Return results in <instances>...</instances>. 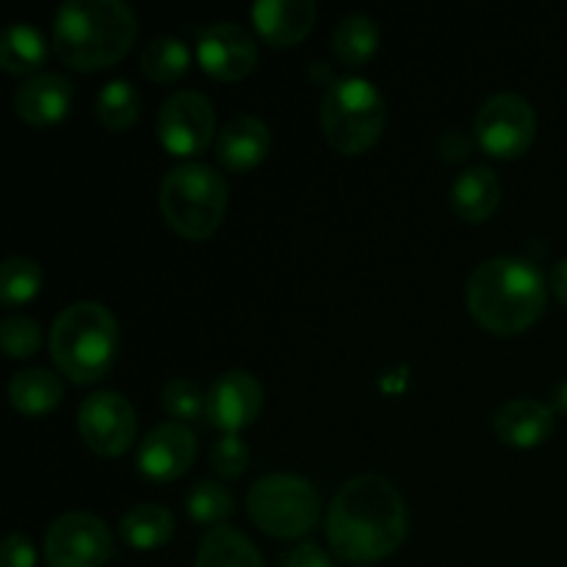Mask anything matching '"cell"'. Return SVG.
I'll use <instances>...</instances> for the list:
<instances>
[{
	"instance_id": "cell-1",
	"label": "cell",
	"mask_w": 567,
	"mask_h": 567,
	"mask_svg": "<svg viewBox=\"0 0 567 567\" xmlns=\"http://www.w3.org/2000/svg\"><path fill=\"white\" fill-rule=\"evenodd\" d=\"M408 535V507L388 476L358 474L343 482L327 509V540L349 563H371L396 551Z\"/></svg>"
},
{
	"instance_id": "cell-2",
	"label": "cell",
	"mask_w": 567,
	"mask_h": 567,
	"mask_svg": "<svg viewBox=\"0 0 567 567\" xmlns=\"http://www.w3.org/2000/svg\"><path fill=\"white\" fill-rule=\"evenodd\" d=\"M546 291V277L532 260L496 255L471 271L465 302L482 327L509 336L526 330L543 313Z\"/></svg>"
},
{
	"instance_id": "cell-3",
	"label": "cell",
	"mask_w": 567,
	"mask_h": 567,
	"mask_svg": "<svg viewBox=\"0 0 567 567\" xmlns=\"http://www.w3.org/2000/svg\"><path fill=\"white\" fill-rule=\"evenodd\" d=\"M136 14L125 0H64L53 20V44L78 70H100L127 53Z\"/></svg>"
},
{
	"instance_id": "cell-4",
	"label": "cell",
	"mask_w": 567,
	"mask_h": 567,
	"mask_svg": "<svg viewBox=\"0 0 567 567\" xmlns=\"http://www.w3.org/2000/svg\"><path fill=\"white\" fill-rule=\"evenodd\" d=\"M120 324L105 305L81 299L55 316L50 352L59 369L75 382H94L114 365Z\"/></svg>"
},
{
	"instance_id": "cell-5",
	"label": "cell",
	"mask_w": 567,
	"mask_h": 567,
	"mask_svg": "<svg viewBox=\"0 0 567 567\" xmlns=\"http://www.w3.org/2000/svg\"><path fill=\"white\" fill-rule=\"evenodd\" d=\"M161 210L186 238H205L227 210V181L203 161H181L161 181Z\"/></svg>"
},
{
	"instance_id": "cell-6",
	"label": "cell",
	"mask_w": 567,
	"mask_h": 567,
	"mask_svg": "<svg viewBox=\"0 0 567 567\" xmlns=\"http://www.w3.org/2000/svg\"><path fill=\"white\" fill-rule=\"evenodd\" d=\"M327 142L347 155L369 150L385 127V97L369 78L343 75L327 86L321 100Z\"/></svg>"
},
{
	"instance_id": "cell-7",
	"label": "cell",
	"mask_w": 567,
	"mask_h": 567,
	"mask_svg": "<svg viewBox=\"0 0 567 567\" xmlns=\"http://www.w3.org/2000/svg\"><path fill=\"white\" fill-rule=\"evenodd\" d=\"M249 515L275 537H302L316 524L321 509L319 491L310 480L288 471L266 474L249 487Z\"/></svg>"
},
{
	"instance_id": "cell-8",
	"label": "cell",
	"mask_w": 567,
	"mask_h": 567,
	"mask_svg": "<svg viewBox=\"0 0 567 567\" xmlns=\"http://www.w3.org/2000/svg\"><path fill=\"white\" fill-rule=\"evenodd\" d=\"M537 131V114L526 97L515 92H498L482 103L476 114V142L498 158H515L532 144Z\"/></svg>"
},
{
	"instance_id": "cell-9",
	"label": "cell",
	"mask_w": 567,
	"mask_h": 567,
	"mask_svg": "<svg viewBox=\"0 0 567 567\" xmlns=\"http://www.w3.org/2000/svg\"><path fill=\"white\" fill-rule=\"evenodd\" d=\"M109 557V526L86 509L59 515L44 535V559L50 567H100Z\"/></svg>"
},
{
	"instance_id": "cell-10",
	"label": "cell",
	"mask_w": 567,
	"mask_h": 567,
	"mask_svg": "<svg viewBox=\"0 0 567 567\" xmlns=\"http://www.w3.org/2000/svg\"><path fill=\"white\" fill-rule=\"evenodd\" d=\"M158 136L177 155L203 153L216 133V111L197 89H177L158 109Z\"/></svg>"
},
{
	"instance_id": "cell-11",
	"label": "cell",
	"mask_w": 567,
	"mask_h": 567,
	"mask_svg": "<svg viewBox=\"0 0 567 567\" xmlns=\"http://www.w3.org/2000/svg\"><path fill=\"white\" fill-rule=\"evenodd\" d=\"M83 441L97 454H122L136 437V410L120 391L89 393L78 410Z\"/></svg>"
},
{
	"instance_id": "cell-12",
	"label": "cell",
	"mask_w": 567,
	"mask_h": 567,
	"mask_svg": "<svg viewBox=\"0 0 567 567\" xmlns=\"http://www.w3.org/2000/svg\"><path fill=\"white\" fill-rule=\"evenodd\" d=\"M197 59L214 78L238 81L258 64V42L241 22L216 20L197 33Z\"/></svg>"
},
{
	"instance_id": "cell-13",
	"label": "cell",
	"mask_w": 567,
	"mask_h": 567,
	"mask_svg": "<svg viewBox=\"0 0 567 567\" xmlns=\"http://www.w3.org/2000/svg\"><path fill=\"white\" fill-rule=\"evenodd\" d=\"M264 408V388L258 377L244 369H230L208 388V421L225 432H238L252 424Z\"/></svg>"
},
{
	"instance_id": "cell-14",
	"label": "cell",
	"mask_w": 567,
	"mask_h": 567,
	"mask_svg": "<svg viewBox=\"0 0 567 567\" xmlns=\"http://www.w3.org/2000/svg\"><path fill=\"white\" fill-rule=\"evenodd\" d=\"M194 454H197L194 432L181 421H164V424H155L138 443L136 465L150 480L169 482L192 465Z\"/></svg>"
},
{
	"instance_id": "cell-15",
	"label": "cell",
	"mask_w": 567,
	"mask_h": 567,
	"mask_svg": "<svg viewBox=\"0 0 567 567\" xmlns=\"http://www.w3.org/2000/svg\"><path fill=\"white\" fill-rule=\"evenodd\" d=\"M72 81L61 72H37L20 83L14 94V111L31 125H50L66 116L72 105Z\"/></svg>"
},
{
	"instance_id": "cell-16",
	"label": "cell",
	"mask_w": 567,
	"mask_h": 567,
	"mask_svg": "<svg viewBox=\"0 0 567 567\" xmlns=\"http://www.w3.org/2000/svg\"><path fill=\"white\" fill-rule=\"evenodd\" d=\"M493 430H496L498 441L507 446H540L554 430V410L546 402L529 396L509 399L493 415Z\"/></svg>"
},
{
	"instance_id": "cell-17",
	"label": "cell",
	"mask_w": 567,
	"mask_h": 567,
	"mask_svg": "<svg viewBox=\"0 0 567 567\" xmlns=\"http://www.w3.org/2000/svg\"><path fill=\"white\" fill-rule=\"evenodd\" d=\"M271 147V131L258 114H233L216 133V155L230 169H249Z\"/></svg>"
},
{
	"instance_id": "cell-18",
	"label": "cell",
	"mask_w": 567,
	"mask_h": 567,
	"mask_svg": "<svg viewBox=\"0 0 567 567\" xmlns=\"http://www.w3.org/2000/svg\"><path fill=\"white\" fill-rule=\"evenodd\" d=\"M252 20L260 37L271 44H293L313 28V0H258L252 6Z\"/></svg>"
},
{
	"instance_id": "cell-19",
	"label": "cell",
	"mask_w": 567,
	"mask_h": 567,
	"mask_svg": "<svg viewBox=\"0 0 567 567\" xmlns=\"http://www.w3.org/2000/svg\"><path fill=\"white\" fill-rule=\"evenodd\" d=\"M502 199V181L487 164L465 166L452 183V205L463 219L482 221L496 210Z\"/></svg>"
},
{
	"instance_id": "cell-20",
	"label": "cell",
	"mask_w": 567,
	"mask_h": 567,
	"mask_svg": "<svg viewBox=\"0 0 567 567\" xmlns=\"http://www.w3.org/2000/svg\"><path fill=\"white\" fill-rule=\"evenodd\" d=\"M194 567H264V557L244 532L219 524L199 540Z\"/></svg>"
},
{
	"instance_id": "cell-21",
	"label": "cell",
	"mask_w": 567,
	"mask_h": 567,
	"mask_svg": "<svg viewBox=\"0 0 567 567\" xmlns=\"http://www.w3.org/2000/svg\"><path fill=\"white\" fill-rule=\"evenodd\" d=\"M48 59V39L31 22H9L0 33V64L17 75H37L39 66Z\"/></svg>"
},
{
	"instance_id": "cell-22",
	"label": "cell",
	"mask_w": 567,
	"mask_h": 567,
	"mask_svg": "<svg viewBox=\"0 0 567 567\" xmlns=\"http://www.w3.org/2000/svg\"><path fill=\"white\" fill-rule=\"evenodd\" d=\"M9 396L11 404L17 410L28 415L48 413L64 396V385H61L59 374L42 365H31V369H22L11 377L9 382Z\"/></svg>"
},
{
	"instance_id": "cell-23",
	"label": "cell",
	"mask_w": 567,
	"mask_h": 567,
	"mask_svg": "<svg viewBox=\"0 0 567 567\" xmlns=\"http://www.w3.org/2000/svg\"><path fill=\"white\" fill-rule=\"evenodd\" d=\"M380 44V25L363 11H349L332 31V50L347 66H358L374 55Z\"/></svg>"
},
{
	"instance_id": "cell-24",
	"label": "cell",
	"mask_w": 567,
	"mask_h": 567,
	"mask_svg": "<svg viewBox=\"0 0 567 567\" xmlns=\"http://www.w3.org/2000/svg\"><path fill=\"white\" fill-rule=\"evenodd\" d=\"M120 532L133 548H158L175 532V518L164 504L142 502L122 515Z\"/></svg>"
},
{
	"instance_id": "cell-25",
	"label": "cell",
	"mask_w": 567,
	"mask_h": 567,
	"mask_svg": "<svg viewBox=\"0 0 567 567\" xmlns=\"http://www.w3.org/2000/svg\"><path fill=\"white\" fill-rule=\"evenodd\" d=\"M142 109V94L125 78H111L100 86L97 97H94V114L111 131H125L133 125Z\"/></svg>"
},
{
	"instance_id": "cell-26",
	"label": "cell",
	"mask_w": 567,
	"mask_h": 567,
	"mask_svg": "<svg viewBox=\"0 0 567 567\" xmlns=\"http://www.w3.org/2000/svg\"><path fill=\"white\" fill-rule=\"evenodd\" d=\"M142 66L153 81L172 83L186 72L188 66V48L181 37L161 33L153 37L142 50Z\"/></svg>"
},
{
	"instance_id": "cell-27",
	"label": "cell",
	"mask_w": 567,
	"mask_h": 567,
	"mask_svg": "<svg viewBox=\"0 0 567 567\" xmlns=\"http://www.w3.org/2000/svg\"><path fill=\"white\" fill-rule=\"evenodd\" d=\"M42 286V266L28 255H9L0 266V299L6 305H20L31 299Z\"/></svg>"
},
{
	"instance_id": "cell-28",
	"label": "cell",
	"mask_w": 567,
	"mask_h": 567,
	"mask_svg": "<svg viewBox=\"0 0 567 567\" xmlns=\"http://www.w3.org/2000/svg\"><path fill=\"white\" fill-rule=\"evenodd\" d=\"M161 404L175 421H197L208 410V391L192 377H172L161 391Z\"/></svg>"
},
{
	"instance_id": "cell-29",
	"label": "cell",
	"mask_w": 567,
	"mask_h": 567,
	"mask_svg": "<svg viewBox=\"0 0 567 567\" xmlns=\"http://www.w3.org/2000/svg\"><path fill=\"white\" fill-rule=\"evenodd\" d=\"M233 507H236L233 493L221 482L214 480L194 482L186 496L188 515L199 520V524H219V520H225L233 513Z\"/></svg>"
},
{
	"instance_id": "cell-30",
	"label": "cell",
	"mask_w": 567,
	"mask_h": 567,
	"mask_svg": "<svg viewBox=\"0 0 567 567\" xmlns=\"http://www.w3.org/2000/svg\"><path fill=\"white\" fill-rule=\"evenodd\" d=\"M0 338H3V349L9 358H31L42 343V327L31 316L11 313L0 324Z\"/></svg>"
},
{
	"instance_id": "cell-31",
	"label": "cell",
	"mask_w": 567,
	"mask_h": 567,
	"mask_svg": "<svg viewBox=\"0 0 567 567\" xmlns=\"http://www.w3.org/2000/svg\"><path fill=\"white\" fill-rule=\"evenodd\" d=\"M210 463L219 471L221 476H238L247 471L249 465V446L236 435V432H227L210 449Z\"/></svg>"
},
{
	"instance_id": "cell-32",
	"label": "cell",
	"mask_w": 567,
	"mask_h": 567,
	"mask_svg": "<svg viewBox=\"0 0 567 567\" xmlns=\"http://www.w3.org/2000/svg\"><path fill=\"white\" fill-rule=\"evenodd\" d=\"M37 554H33L31 540L22 532H11L3 540V554H0V567H33Z\"/></svg>"
},
{
	"instance_id": "cell-33",
	"label": "cell",
	"mask_w": 567,
	"mask_h": 567,
	"mask_svg": "<svg viewBox=\"0 0 567 567\" xmlns=\"http://www.w3.org/2000/svg\"><path fill=\"white\" fill-rule=\"evenodd\" d=\"M282 567H332V559L313 540H305L282 557Z\"/></svg>"
},
{
	"instance_id": "cell-34",
	"label": "cell",
	"mask_w": 567,
	"mask_h": 567,
	"mask_svg": "<svg viewBox=\"0 0 567 567\" xmlns=\"http://www.w3.org/2000/svg\"><path fill=\"white\" fill-rule=\"evenodd\" d=\"M551 288H554V293H557L559 302H563L567 308V255H565V258H559L557 264H554Z\"/></svg>"
},
{
	"instance_id": "cell-35",
	"label": "cell",
	"mask_w": 567,
	"mask_h": 567,
	"mask_svg": "<svg viewBox=\"0 0 567 567\" xmlns=\"http://www.w3.org/2000/svg\"><path fill=\"white\" fill-rule=\"evenodd\" d=\"M554 408L567 413V380H563L557 388H554Z\"/></svg>"
}]
</instances>
